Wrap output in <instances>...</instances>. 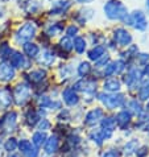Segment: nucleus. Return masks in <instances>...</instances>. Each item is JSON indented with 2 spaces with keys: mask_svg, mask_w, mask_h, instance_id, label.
<instances>
[{
  "mask_svg": "<svg viewBox=\"0 0 149 157\" xmlns=\"http://www.w3.org/2000/svg\"><path fill=\"white\" fill-rule=\"evenodd\" d=\"M70 7H71V2H70V0H57V2H53V4H52L49 15H52V16L62 15Z\"/></svg>",
  "mask_w": 149,
  "mask_h": 157,
  "instance_id": "9b49d317",
  "label": "nucleus"
},
{
  "mask_svg": "<svg viewBox=\"0 0 149 157\" xmlns=\"http://www.w3.org/2000/svg\"><path fill=\"white\" fill-rule=\"evenodd\" d=\"M139 98L141 100H147L149 98V79L143 82L141 87H140V91H139Z\"/></svg>",
  "mask_w": 149,
  "mask_h": 157,
  "instance_id": "7c9ffc66",
  "label": "nucleus"
},
{
  "mask_svg": "<svg viewBox=\"0 0 149 157\" xmlns=\"http://www.w3.org/2000/svg\"><path fill=\"white\" fill-rule=\"evenodd\" d=\"M135 147H136V140H132V141L127 143L125 147H124V153H125V155H131V153L133 152Z\"/></svg>",
  "mask_w": 149,
  "mask_h": 157,
  "instance_id": "c03bdc74",
  "label": "nucleus"
},
{
  "mask_svg": "<svg viewBox=\"0 0 149 157\" xmlns=\"http://www.w3.org/2000/svg\"><path fill=\"white\" fill-rule=\"evenodd\" d=\"M78 32H79V28H78L75 24H71V25H69L67 29H66V36H67V37H70V38L77 37Z\"/></svg>",
  "mask_w": 149,
  "mask_h": 157,
  "instance_id": "58836bf2",
  "label": "nucleus"
},
{
  "mask_svg": "<svg viewBox=\"0 0 149 157\" xmlns=\"http://www.w3.org/2000/svg\"><path fill=\"white\" fill-rule=\"evenodd\" d=\"M103 75L104 77H112V75H115V63H113V62H108L106 66H104Z\"/></svg>",
  "mask_w": 149,
  "mask_h": 157,
  "instance_id": "f704fd0d",
  "label": "nucleus"
},
{
  "mask_svg": "<svg viewBox=\"0 0 149 157\" xmlns=\"http://www.w3.org/2000/svg\"><path fill=\"white\" fill-rule=\"evenodd\" d=\"M145 7H147V10L149 12V0H145Z\"/></svg>",
  "mask_w": 149,
  "mask_h": 157,
  "instance_id": "603ef678",
  "label": "nucleus"
},
{
  "mask_svg": "<svg viewBox=\"0 0 149 157\" xmlns=\"http://www.w3.org/2000/svg\"><path fill=\"white\" fill-rule=\"evenodd\" d=\"M128 107L131 108V111L135 112V114H140V112H141V106H140V103L137 100H131L128 103Z\"/></svg>",
  "mask_w": 149,
  "mask_h": 157,
  "instance_id": "a19ab883",
  "label": "nucleus"
},
{
  "mask_svg": "<svg viewBox=\"0 0 149 157\" xmlns=\"http://www.w3.org/2000/svg\"><path fill=\"white\" fill-rule=\"evenodd\" d=\"M102 117H103V110L100 107H96V108H93V110L86 114L85 123L87 125H95L98 121H100Z\"/></svg>",
  "mask_w": 149,
  "mask_h": 157,
  "instance_id": "4468645a",
  "label": "nucleus"
},
{
  "mask_svg": "<svg viewBox=\"0 0 149 157\" xmlns=\"http://www.w3.org/2000/svg\"><path fill=\"white\" fill-rule=\"evenodd\" d=\"M16 147H17V141L13 137L8 139L6 141V144H4V148H6V151H8V152H13L16 149Z\"/></svg>",
  "mask_w": 149,
  "mask_h": 157,
  "instance_id": "4c0bfd02",
  "label": "nucleus"
},
{
  "mask_svg": "<svg viewBox=\"0 0 149 157\" xmlns=\"http://www.w3.org/2000/svg\"><path fill=\"white\" fill-rule=\"evenodd\" d=\"M73 46H74V50H75L78 54H83L87 49V41L83 37L77 36L75 40L73 41Z\"/></svg>",
  "mask_w": 149,
  "mask_h": 157,
  "instance_id": "b1692460",
  "label": "nucleus"
},
{
  "mask_svg": "<svg viewBox=\"0 0 149 157\" xmlns=\"http://www.w3.org/2000/svg\"><path fill=\"white\" fill-rule=\"evenodd\" d=\"M116 127V120H115V117H112V116H107V117H104V119H102V129H107V131H112L115 129Z\"/></svg>",
  "mask_w": 149,
  "mask_h": 157,
  "instance_id": "bb28decb",
  "label": "nucleus"
},
{
  "mask_svg": "<svg viewBox=\"0 0 149 157\" xmlns=\"http://www.w3.org/2000/svg\"><path fill=\"white\" fill-rule=\"evenodd\" d=\"M8 62L11 63V66L15 69H25V67H28V59H27V57L21 53V52H17V50H13L11 53V56H10V58L7 59Z\"/></svg>",
  "mask_w": 149,
  "mask_h": 157,
  "instance_id": "6e6552de",
  "label": "nucleus"
},
{
  "mask_svg": "<svg viewBox=\"0 0 149 157\" xmlns=\"http://www.w3.org/2000/svg\"><path fill=\"white\" fill-rule=\"evenodd\" d=\"M46 140V135L41 132V131H38V132L36 133H33V136H32V143L34 144L36 147H41L44 143H45Z\"/></svg>",
  "mask_w": 149,
  "mask_h": 157,
  "instance_id": "c756f323",
  "label": "nucleus"
},
{
  "mask_svg": "<svg viewBox=\"0 0 149 157\" xmlns=\"http://www.w3.org/2000/svg\"><path fill=\"white\" fill-rule=\"evenodd\" d=\"M103 89L107 93H119L121 89V82L117 78H108V79L104 81Z\"/></svg>",
  "mask_w": 149,
  "mask_h": 157,
  "instance_id": "a211bd4d",
  "label": "nucleus"
},
{
  "mask_svg": "<svg viewBox=\"0 0 149 157\" xmlns=\"http://www.w3.org/2000/svg\"><path fill=\"white\" fill-rule=\"evenodd\" d=\"M129 17H131L132 27L136 30H139V32H145L148 29V19L141 10H135L132 13H129Z\"/></svg>",
  "mask_w": 149,
  "mask_h": 157,
  "instance_id": "39448f33",
  "label": "nucleus"
},
{
  "mask_svg": "<svg viewBox=\"0 0 149 157\" xmlns=\"http://www.w3.org/2000/svg\"><path fill=\"white\" fill-rule=\"evenodd\" d=\"M90 137L93 139L94 141H96V144L98 145H100V144L103 143V135H102V131H93V132L90 133Z\"/></svg>",
  "mask_w": 149,
  "mask_h": 157,
  "instance_id": "c9c22d12",
  "label": "nucleus"
},
{
  "mask_svg": "<svg viewBox=\"0 0 149 157\" xmlns=\"http://www.w3.org/2000/svg\"><path fill=\"white\" fill-rule=\"evenodd\" d=\"M59 74H61V77H62V78L67 79V78L71 75V70H70V67L67 66V65H61V67H59Z\"/></svg>",
  "mask_w": 149,
  "mask_h": 157,
  "instance_id": "79ce46f5",
  "label": "nucleus"
},
{
  "mask_svg": "<svg viewBox=\"0 0 149 157\" xmlns=\"http://www.w3.org/2000/svg\"><path fill=\"white\" fill-rule=\"evenodd\" d=\"M12 52H13V50L11 49V46L8 45L7 42L0 44V58H2L3 61H7V58H10V56H11Z\"/></svg>",
  "mask_w": 149,
  "mask_h": 157,
  "instance_id": "c85d7f7f",
  "label": "nucleus"
},
{
  "mask_svg": "<svg viewBox=\"0 0 149 157\" xmlns=\"http://www.w3.org/2000/svg\"><path fill=\"white\" fill-rule=\"evenodd\" d=\"M147 110L149 111V102H148V104H147Z\"/></svg>",
  "mask_w": 149,
  "mask_h": 157,
  "instance_id": "864d4df0",
  "label": "nucleus"
},
{
  "mask_svg": "<svg viewBox=\"0 0 149 157\" xmlns=\"http://www.w3.org/2000/svg\"><path fill=\"white\" fill-rule=\"evenodd\" d=\"M50 128V121L48 119H42L38 121V129L41 131V132H44V131H48Z\"/></svg>",
  "mask_w": 149,
  "mask_h": 157,
  "instance_id": "37998d69",
  "label": "nucleus"
},
{
  "mask_svg": "<svg viewBox=\"0 0 149 157\" xmlns=\"http://www.w3.org/2000/svg\"><path fill=\"white\" fill-rule=\"evenodd\" d=\"M94 13H95L94 10H91V8H85V10H81L79 12H78V15L75 16V20L81 25H85L87 21L94 17Z\"/></svg>",
  "mask_w": 149,
  "mask_h": 157,
  "instance_id": "aec40b11",
  "label": "nucleus"
},
{
  "mask_svg": "<svg viewBox=\"0 0 149 157\" xmlns=\"http://www.w3.org/2000/svg\"><path fill=\"white\" fill-rule=\"evenodd\" d=\"M74 2H77L79 4H90V3H93L94 0H74Z\"/></svg>",
  "mask_w": 149,
  "mask_h": 157,
  "instance_id": "09e8293b",
  "label": "nucleus"
},
{
  "mask_svg": "<svg viewBox=\"0 0 149 157\" xmlns=\"http://www.w3.org/2000/svg\"><path fill=\"white\" fill-rule=\"evenodd\" d=\"M143 77H144V71L140 67L133 66L124 75V83L127 85L128 89H135V86L143 79Z\"/></svg>",
  "mask_w": 149,
  "mask_h": 157,
  "instance_id": "423d86ee",
  "label": "nucleus"
},
{
  "mask_svg": "<svg viewBox=\"0 0 149 157\" xmlns=\"http://www.w3.org/2000/svg\"><path fill=\"white\" fill-rule=\"evenodd\" d=\"M8 157H21L19 153H11L10 156H8Z\"/></svg>",
  "mask_w": 149,
  "mask_h": 157,
  "instance_id": "8fccbe9b",
  "label": "nucleus"
},
{
  "mask_svg": "<svg viewBox=\"0 0 149 157\" xmlns=\"http://www.w3.org/2000/svg\"><path fill=\"white\" fill-rule=\"evenodd\" d=\"M28 79L32 82V83H40L45 79L46 77V71L44 69H36V70H32L29 74H28Z\"/></svg>",
  "mask_w": 149,
  "mask_h": 157,
  "instance_id": "4be33fe9",
  "label": "nucleus"
},
{
  "mask_svg": "<svg viewBox=\"0 0 149 157\" xmlns=\"http://www.w3.org/2000/svg\"><path fill=\"white\" fill-rule=\"evenodd\" d=\"M115 120H116V124L119 125L121 129H124L127 125L131 123V112H129V111H127V110L120 111L119 114L116 115Z\"/></svg>",
  "mask_w": 149,
  "mask_h": 157,
  "instance_id": "412c9836",
  "label": "nucleus"
},
{
  "mask_svg": "<svg viewBox=\"0 0 149 157\" xmlns=\"http://www.w3.org/2000/svg\"><path fill=\"white\" fill-rule=\"evenodd\" d=\"M16 119H17V114L15 111L8 112L7 115H4L0 120V125L3 127L4 131H13L15 125H16Z\"/></svg>",
  "mask_w": 149,
  "mask_h": 157,
  "instance_id": "2eb2a0df",
  "label": "nucleus"
},
{
  "mask_svg": "<svg viewBox=\"0 0 149 157\" xmlns=\"http://www.w3.org/2000/svg\"><path fill=\"white\" fill-rule=\"evenodd\" d=\"M113 63H115V74H121L127 67V63L124 62V59H117Z\"/></svg>",
  "mask_w": 149,
  "mask_h": 157,
  "instance_id": "e433bc0d",
  "label": "nucleus"
},
{
  "mask_svg": "<svg viewBox=\"0 0 149 157\" xmlns=\"http://www.w3.org/2000/svg\"><path fill=\"white\" fill-rule=\"evenodd\" d=\"M103 12L108 20L112 21H124L128 16V8L120 0H108L103 7Z\"/></svg>",
  "mask_w": 149,
  "mask_h": 157,
  "instance_id": "f257e3e1",
  "label": "nucleus"
},
{
  "mask_svg": "<svg viewBox=\"0 0 149 157\" xmlns=\"http://www.w3.org/2000/svg\"><path fill=\"white\" fill-rule=\"evenodd\" d=\"M90 71H91V65H90L89 61H82V62L78 65V67H77L78 75L82 77V78L87 77V74H89Z\"/></svg>",
  "mask_w": 149,
  "mask_h": 157,
  "instance_id": "393cba45",
  "label": "nucleus"
},
{
  "mask_svg": "<svg viewBox=\"0 0 149 157\" xmlns=\"http://www.w3.org/2000/svg\"><path fill=\"white\" fill-rule=\"evenodd\" d=\"M145 74H147V75L149 77V63H148L147 66H145Z\"/></svg>",
  "mask_w": 149,
  "mask_h": 157,
  "instance_id": "3c124183",
  "label": "nucleus"
},
{
  "mask_svg": "<svg viewBox=\"0 0 149 157\" xmlns=\"http://www.w3.org/2000/svg\"><path fill=\"white\" fill-rule=\"evenodd\" d=\"M62 99H63V102L70 107L77 106L78 102H79V97H78L77 91L74 90L73 87H66V89L62 91Z\"/></svg>",
  "mask_w": 149,
  "mask_h": 157,
  "instance_id": "f8f14e48",
  "label": "nucleus"
},
{
  "mask_svg": "<svg viewBox=\"0 0 149 157\" xmlns=\"http://www.w3.org/2000/svg\"><path fill=\"white\" fill-rule=\"evenodd\" d=\"M52 103V99L49 97H46V95H42V97H40V99H38V104H40L41 108H49Z\"/></svg>",
  "mask_w": 149,
  "mask_h": 157,
  "instance_id": "ea45409f",
  "label": "nucleus"
},
{
  "mask_svg": "<svg viewBox=\"0 0 149 157\" xmlns=\"http://www.w3.org/2000/svg\"><path fill=\"white\" fill-rule=\"evenodd\" d=\"M17 145H19V148H20V151H21V153H23V155H27L28 152L33 148L32 143H30L29 140H25V139H24V140H21L19 144H17Z\"/></svg>",
  "mask_w": 149,
  "mask_h": 157,
  "instance_id": "72a5a7b5",
  "label": "nucleus"
},
{
  "mask_svg": "<svg viewBox=\"0 0 149 157\" xmlns=\"http://www.w3.org/2000/svg\"><path fill=\"white\" fill-rule=\"evenodd\" d=\"M16 77V70L8 61L0 62V82H10Z\"/></svg>",
  "mask_w": 149,
  "mask_h": 157,
  "instance_id": "1a4fd4ad",
  "label": "nucleus"
},
{
  "mask_svg": "<svg viewBox=\"0 0 149 157\" xmlns=\"http://www.w3.org/2000/svg\"><path fill=\"white\" fill-rule=\"evenodd\" d=\"M30 86L25 82H21L15 87V91H13V99L17 106H24L25 103L30 99Z\"/></svg>",
  "mask_w": 149,
  "mask_h": 157,
  "instance_id": "20e7f679",
  "label": "nucleus"
},
{
  "mask_svg": "<svg viewBox=\"0 0 149 157\" xmlns=\"http://www.w3.org/2000/svg\"><path fill=\"white\" fill-rule=\"evenodd\" d=\"M58 144H59L58 137L57 136H50L45 143V152L48 155L54 153V152L58 149Z\"/></svg>",
  "mask_w": 149,
  "mask_h": 157,
  "instance_id": "5701e85b",
  "label": "nucleus"
},
{
  "mask_svg": "<svg viewBox=\"0 0 149 157\" xmlns=\"http://www.w3.org/2000/svg\"><path fill=\"white\" fill-rule=\"evenodd\" d=\"M108 62H109V56L106 54L104 57H102L99 61H96V62H95V67H103V66H106Z\"/></svg>",
  "mask_w": 149,
  "mask_h": 157,
  "instance_id": "a18cd8bd",
  "label": "nucleus"
},
{
  "mask_svg": "<svg viewBox=\"0 0 149 157\" xmlns=\"http://www.w3.org/2000/svg\"><path fill=\"white\" fill-rule=\"evenodd\" d=\"M27 121L30 127H32V125H34L37 121H40V116H38V114L34 110H30L27 115Z\"/></svg>",
  "mask_w": 149,
  "mask_h": 157,
  "instance_id": "473e14b6",
  "label": "nucleus"
},
{
  "mask_svg": "<svg viewBox=\"0 0 149 157\" xmlns=\"http://www.w3.org/2000/svg\"><path fill=\"white\" fill-rule=\"evenodd\" d=\"M73 89L75 91H83V93H94L96 90V82L91 79H81L74 83Z\"/></svg>",
  "mask_w": 149,
  "mask_h": 157,
  "instance_id": "ddd939ff",
  "label": "nucleus"
},
{
  "mask_svg": "<svg viewBox=\"0 0 149 157\" xmlns=\"http://www.w3.org/2000/svg\"><path fill=\"white\" fill-rule=\"evenodd\" d=\"M62 30H63V25H61V23H54L48 27L46 34L50 37H54V36H58L59 33H62Z\"/></svg>",
  "mask_w": 149,
  "mask_h": 157,
  "instance_id": "a878e982",
  "label": "nucleus"
},
{
  "mask_svg": "<svg viewBox=\"0 0 149 157\" xmlns=\"http://www.w3.org/2000/svg\"><path fill=\"white\" fill-rule=\"evenodd\" d=\"M55 61V53L50 49H44L37 57V62L40 66H45V67H49L54 63Z\"/></svg>",
  "mask_w": 149,
  "mask_h": 157,
  "instance_id": "9d476101",
  "label": "nucleus"
},
{
  "mask_svg": "<svg viewBox=\"0 0 149 157\" xmlns=\"http://www.w3.org/2000/svg\"><path fill=\"white\" fill-rule=\"evenodd\" d=\"M59 48L62 49L63 52H71L73 49H74V46H73V40L70 37H67V36H65V37H62L59 40Z\"/></svg>",
  "mask_w": 149,
  "mask_h": 157,
  "instance_id": "cd10ccee",
  "label": "nucleus"
},
{
  "mask_svg": "<svg viewBox=\"0 0 149 157\" xmlns=\"http://www.w3.org/2000/svg\"><path fill=\"white\" fill-rule=\"evenodd\" d=\"M37 33V27L36 24L32 23V21H28V23L23 24L21 27L16 30L15 33V40L17 44H25V42H29L32 38L36 36Z\"/></svg>",
  "mask_w": 149,
  "mask_h": 157,
  "instance_id": "f03ea898",
  "label": "nucleus"
},
{
  "mask_svg": "<svg viewBox=\"0 0 149 157\" xmlns=\"http://www.w3.org/2000/svg\"><path fill=\"white\" fill-rule=\"evenodd\" d=\"M132 34L124 28H116L113 30V41L117 44L119 46L123 48H128L129 45H132Z\"/></svg>",
  "mask_w": 149,
  "mask_h": 157,
  "instance_id": "0eeeda50",
  "label": "nucleus"
},
{
  "mask_svg": "<svg viewBox=\"0 0 149 157\" xmlns=\"http://www.w3.org/2000/svg\"><path fill=\"white\" fill-rule=\"evenodd\" d=\"M136 58H139V62L141 63V65H147L149 63V54H147V53H141V54H137V57Z\"/></svg>",
  "mask_w": 149,
  "mask_h": 157,
  "instance_id": "49530a36",
  "label": "nucleus"
},
{
  "mask_svg": "<svg viewBox=\"0 0 149 157\" xmlns=\"http://www.w3.org/2000/svg\"><path fill=\"white\" fill-rule=\"evenodd\" d=\"M103 157H119V153L115 152V151H108L103 155Z\"/></svg>",
  "mask_w": 149,
  "mask_h": 157,
  "instance_id": "de8ad7c7",
  "label": "nucleus"
},
{
  "mask_svg": "<svg viewBox=\"0 0 149 157\" xmlns=\"http://www.w3.org/2000/svg\"><path fill=\"white\" fill-rule=\"evenodd\" d=\"M87 56H89V59L95 61V62H96V61H99L102 57L106 56V48L102 46V45H95V46H93L89 50Z\"/></svg>",
  "mask_w": 149,
  "mask_h": 157,
  "instance_id": "6ab92c4d",
  "label": "nucleus"
},
{
  "mask_svg": "<svg viewBox=\"0 0 149 157\" xmlns=\"http://www.w3.org/2000/svg\"><path fill=\"white\" fill-rule=\"evenodd\" d=\"M139 53V48L136 45H129L128 49L121 53V58H132V57H137Z\"/></svg>",
  "mask_w": 149,
  "mask_h": 157,
  "instance_id": "2f4dec72",
  "label": "nucleus"
},
{
  "mask_svg": "<svg viewBox=\"0 0 149 157\" xmlns=\"http://www.w3.org/2000/svg\"><path fill=\"white\" fill-rule=\"evenodd\" d=\"M23 52H24L25 57H28V58H37L38 54H40V48H38L37 44L29 41V42L23 44Z\"/></svg>",
  "mask_w": 149,
  "mask_h": 157,
  "instance_id": "f3484780",
  "label": "nucleus"
},
{
  "mask_svg": "<svg viewBox=\"0 0 149 157\" xmlns=\"http://www.w3.org/2000/svg\"><path fill=\"white\" fill-rule=\"evenodd\" d=\"M99 100L106 106L108 110H115L121 106H124L125 103V95L124 94H99L98 95Z\"/></svg>",
  "mask_w": 149,
  "mask_h": 157,
  "instance_id": "7ed1b4c3",
  "label": "nucleus"
},
{
  "mask_svg": "<svg viewBox=\"0 0 149 157\" xmlns=\"http://www.w3.org/2000/svg\"><path fill=\"white\" fill-rule=\"evenodd\" d=\"M13 97L11 94V90L7 87H2L0 89V110H7L12 104Z\"/></svg>",
  "mask_w": 149,
  "mask_h": 157,
  "instance_id": "dca6fc26",
  "label": "nucleus"
}]
</instances>
